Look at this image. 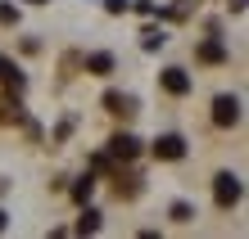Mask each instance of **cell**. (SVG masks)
Returning <instances> with one entry per match:
<instances>
[{"instance_id": "9", "label": "cell", "mask_w": 249, "mask_h": 239, "mask_svg": "<svg viewBox=\"0 0 249 239\" xmlns=\"http://www.w3.org/2000/svg\"><path fill=\"white\" fill-rule=\"evenodd\" d=\"M113 181H118V185H113V190H118V199H136V194H141V181L131 172H118V167H113Z\"/></svg>"}, {"instance_id": "2", "label": "cell", "mask_w": 249, "mask_h": 239, "mask_svg": "<svg viewBox=\"0 0 249 239\" xmlns=\"http://www.w3.org/2000/svg\"><path fill=\"white\" fill-rule=\"evenodd\" d=\"M150 154H154L159 162H181V158H186V140L168 131V136H159V140L150 144Z\"/></svg>"}, {"instance_id": "5", "label": "cell", "mask_w": 249, "mask_h": 239, "mask_svg": "<svg viewBox=\"0 0 249 239\" xmlns=\"http://www.w3.org/2000/svg\"><path fill=\"white\" fill-rule=\"evenodd\" d=\"M213 122L217 127H236L240 122V99L236 95H217L213 99Z\"/></svg>"}, {"instance_id": "13", "label": "cell", "mask_w": 249, "mask_h": 239, "mask_svg": "<svg viewBox=\"0 0 249 239\" xmlns=\"http://www.w3.org/2000/svg\"><path fill=\"white\" fill-rule=\"evenodd\" d=\"M91 194H95V176L86 172L77 185H72V203H91Z\"/></svg>"}, {"instance_id": "1", "label": "cell", "mask_w": 249, "mask_h": 239, "mask_svg": "<svg viewBox=\"0 0 249 239\" xmlns=\"http://www.w3.org/2000/svg\"><path fill=\"white\" fill-rule=\"evenodd\" d=\"M240 199H245L240 176H236V172H217V176H213V203L222 207V212H231V207H236Z\"/></svg>"}, {"instance_id": "3", "label": "cell", "mask_w": 249, "mask_h": 239, "mask_svg": "<svg viewBox=\"0 0 249 239\" xmlns=\"http://www.w3.org/2000/svg\"><path fill=\"white\" fill-rule=\"evenodd\" d=\"M0 86H5V95H23V91H27V77H23V68L14 64L9 54H0Z\"/></svg>"}, {"instance_id": "7", "label": "cell", "mask_w": 249, "mask_h": 239, "mask_svg": "<svg viewBox=\"0 0 249 239\" xmlns=\"http://www.w3.org/2000/svg\"><path fill=\"white\" fill-rule=\"evenodd\" d=\"M195 59H199V64H227L231 50H227L217 36H209V41H199V46H195Z\"/></svg>"}, {"instance_id": "4", "label": "cell", "mask_w": 249, "mask_h": 239, "mask_svg": "<svg viewBox=\"0 0 249 239\" xmlns=\"http://www.w3.org/2000/svg\"><path fill=\"white\" fill-rule=\"evenodd\" d=\"M109 158H113V162H136V158H141V140L127 136V131H123V136H113V140H109Z\"/></svg>"}, {"instance_id": "18", "label": "cell", "mask_w": 249, "mask_h": 239, "mask_svg": "<svg viewBox=\"0 0 249 239\" xmlns=\"http://www.w3.org/2000/svg\"><path fill=\"white\" fill-rule=\"evenodd\" d=\"M127 5H131V0H105V9H109V14H127Z\"/></svg>"}, {"instance_id": "10", "label": "cell", "mask_w": 249, "mask_h": 239, "mask_svg": "<svg viewBox=\"0 0 249 239\" xmlns=\"http://www.w3.org/2000/svg\"><path fill=\"white\" fill-rule=\"evenodd\" d=\"M9 122H23V104H18V95H5V99H0V127H9Z\"/></svg>"}, {"instance_id": "15", "label": "cell", "mask_w": 249, "mask_h": 239, "mask_svg": "<svg viewBox=\"0 0 249 239\" xmlns=\"http://www.w3.org/2000/svg\"><path fill=\"white\" fill-rule=\"evenodd\" d=\"M141 36H145V41H141V46H145V50H159V46H163V41H168L163 32H154V27H145V32H141Z\"/></svg>"}, {"instance_id": "6", "label": "cell", "mask_w": 249, "mask_h": 239, "mask_svg": "<svg viewBox=\"0 0 249 239\" xmlns=\"http://www.w3.org/2000/svg\"><path fill=\"white\" fill-rule=\"evenodd\" d=\"M159 86H163V91L168 95H190V86H195V81H190V72L186 68H163V77H159Z\"/></svg>"}, {"instance_id": "17", "label": "cell", "mask_w": 249, "mask_h": 239, "mask_svg": "<svg viewBox=\"0 0 249 239\" xmlns=\"http://www.w3.org/2000/svg\"><path fill=\"white\" fill-rule=\"evenodd\" d=\"M91 172H109V176H113V158H109V154H95V158H91Z\"/></svg>"}, {"instance_id": "11", "label": "cell", "mask_w": 249, "mask_h": 239, "mask_svg": "<svg viewBox=\"0 0 249 239\" xmlns=\"http://www.w3.org/2000/svg\"><path fill=\"white\" fill-rule=\"evenodd\" d=\"M72 230H77V235H95V230H100V212L82 203V217H77V226H72Z\"/></svg>"}, {"instance_id": "19", "label": "cell", "mask_w": 249, "mask_h": 239, "mask_svg": "<svg viewBox=\"0 0 249 239\" xmlns=\"http://www.w3.org/2000/svg\"><path fill=\"white\" fill-rule=\"evenodd\" d=\"M5 226H9V217H5V207H0V230H5Z\"/></svg>"}, {"instance_id": "12", "label": "cell", "mask_w": 249, "mask_h": 239, "mask_svg": "<svg viewBox=\"0 0 249 239\" xmlns=\"http://www.w3.org/2000/svg\"><path fill=\"white\" fill-rule=\"evenodd\" d=\"M105 113L127 117V113H131V99H127V95H118V91H109V95H105Z\"/></svg>"}, {"instance_id": "8", "label": "cell", "mask_w": 249, "mask_h": 239, "mask_svg": "<svg viewBox=\"0 0 249 239\" xmlns=\"http://www.w3.org/2000/svg\"><path fill=\"white\" fill-rule=\"evenodd\" d=\"M113 68H118V64H113V54H109V50H95V54H86V72H91V77H109Z\"/></svg>"}, {"instance_id": "16", "label": "cell", "mask_w": 249, "mask_h": 239, "mask_svg": "<svg viewBox=\"0 0 249 239\" xmlns=\"http://www.w3.org/2000/svg\"><path fill=\"white\" fill-rule=\"evenodd\" d=\"M0 27H18V9L5 5V0H0Z\"/></svg>"}, {"instance_id": "14", "label": "cell", "mask_w": 249, "mask_h": 239, "mask_svg": "<svg viewBox=\"0 0 249 239\" xmlns=\"http://www.w3.org/2000/svg\"><path fill=\"white\" fill-rule=\"evenodd\" d=\"M168 217H172V221H177V226H186V221H190V217H195V207H190L186 199H177V203H172V207H168Z\"/></svg>"}]
</instances>
